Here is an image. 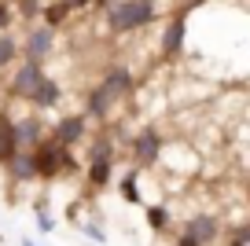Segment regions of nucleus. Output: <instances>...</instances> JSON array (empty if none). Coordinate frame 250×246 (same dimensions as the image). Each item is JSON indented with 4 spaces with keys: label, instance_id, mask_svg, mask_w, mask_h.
Masks as SVG:
<instances>
[{
    "label": "nucleus",
    "instance_id": "nucleus-5",
    "mask_svg": "<svg viewBox=\"0 0 250 246\" xmlns=\"http://www.w3.org/2000/svg\"><path fill=\"white\" fill-rule=\"evenodd\" d=\"M184 231L191 239H199L203 246H210V243H217V235H221V221L213 213H191L184 221Z\"/></svg>",
    "mask_w": 250,
    "mask_h": 246
},
{
    "label": "nucleus",
    "instance_id": "nucleus-3",
    "mask_svg": "<svg viewBox=\"0 0 250 246\" xmlns=\"http://www.w3.org/2000/svg\"><path fill=\"white\" fill-rule=\"evenodd\" d=\"M41 77H44V62H37V59L19 62L15 74H11V81H8V96L11 100H30V92L37 88Z\"/></svg>",
    "mask_w": 250,
    "mask_h": 246
},
{
    "label": "nucleus",
    "instance_id": "nucleus-20",
    "mask_svg": "<svg viewBox=\"0 0 250 246\" xmlns=\"http://www.w3.org/2000/svg\"><path fill=\"white\" fill-rule=\"evenodd\" d=\"M96 158H114V144H110L107 136L92 140V151H88V162H96Z\"/></svg>",
    "mask_w": 250,
    "mask_h": 246
},
{
    "label": "nucleus",
    "instance_id": "nucleus-21",
    "mask_svg": "<svg viewBox=\"0 0 250 246\" xmlns=\"http://www.w3.org/2000/svg\"><path fill=\"white\" fill-rule=\"evenodd\" d=\"M11 22H15V11H11L8 0H0V30H8Z\"/></svg>",
    "mask_w": 250,
    "mask_h": 246
},
{
    "label": "nucleus",
    "instance_id": "nucleus-18",
    "mask_svg": "<svg viewBox=\"0 0 250 246\" xmlns=\"http://www.w3.org/2000/svg\"><path fill=\"white\" fill-rule=\"evenodd\" d=\"M144 209H147V224H151L155 231H166V228H169V209H166V206H144Z\"/></svg>",
    "mask_w": 250,
    "mask_h": 246
},
{
    "label": "nucleus",
    "instance_id": "nucleus-7",
    "mask_svg": "<svg viewBox=\"0 0 250 246\" xmlns=\"http://www.w3.org/2000/svg\"><path fill=\"white\" fill-rule=\"evenodd\" d=\"M4 169H8V177L15 180V184H30V180H37V169H33V158H30V147H19V151L4 162Z\"/></svg>",
    "mask_w": 250,
    "mask_h": 246
},
{
    "label": "nucleus",
    "instance_id": "nucleus-26",
    "mask_svg": "<svg viewBox=\"0 0 250 246\" xmlns=\"http://www.w3.org/2000/svg\"><path fill=\"white\" fill-rule=\"evenodd\" d=\"M37 11H41L37 0H22V15H37Z\"/></svg>",
    "mask_w": 250,
    "mask_h": 246
},
{
    "label": "nucleus",
    "instance_id": "nucleus-6",
    "mask_svg": "<svg viewBox=\"0 0 250 246\" xmlns=\"http://www.w3.org/2000/svg\"><path fill=\"white\" fill-rule=\"evenodd\" d=\"M133 154H136V162H140V165L158 162V154H162V140H158V132L151 129V125L133 136Z\"/></svg>",
    "mask_w": 250,
    "mask_h": 246
},
{
    "label": "nucleus",
    "instance_id": "nucleus-22",
    "mask_svg": "<svg viewBox=\"0 0 250 246\" xmlns=\"http://www.w3.org/2000/svg\"><path fill=\"white\" fill-rule=\"evenodd\" d=\"M52 224H55V221L48 217V209L41 206V209H37V228H41V231H52Z\"/></svg>",
    "mask_w": 250,
    "mask_h": 246
},
{
    "label": "nucleus",
    "instance_id": "nucleus-14",
    "mask_svg": "<svg viewBox=\"0 0 250 246\" xmlns=\"http://www.w3.org/2000/svg\"><path fill=\"white\" fill-rule=\"evenodd\" d=\"M110 184V158H96L88 162V187L92 191H100V187Z\"/></svg>",
    "mask_w": 250,
    "mask_h": 246
},
{
    "label": "nucleus",
    "instance_id": "nucleus-24",
    "mask_svg": "<svg viewBox=\"0 0 250 246\" xmlns=\"http://www.w3.org/2000/svg\"><path fill=\"white\" fill-rule=\"evenodd\" d=\"M85 231H88V239H92V243H103V231H100V224H85Z\"/></svg>",
    "mask_w": 250,
    "mask_h": 246
},
{
    "label": "nucleus",
    "instance_id": "nucleus-8",
    "mask_svg": "<svg viewBox=\"0 0 250 246\" xmlns=\"http://www.w3.org/2000/svg\"><path fill=\"white\" fill-rule=\"evenodd\" d=\"M180 48H184V11L173 15V22L162 30V41H158V52H162L166 59H173Z\"/></svg>",
    "mask_w": 250,
    "mask_h": 246
},
{
    "label": "nucleus",
    "instance_id": "nucleus-9",
    "mask_svg": "<svg viewBox=\"0 0 250 246\" xmlns=\"http://www.w3.org/2000/svg\"><path fill=\"white\" fill-rule=\"evenodd\" d=\"M59 100H62V88H59V81H52V77H41L37 88L30 92V103H33L37 110H52V107H59Z\"/></svg>",
    "mask_w": 250,
    "mask_h": 246
},
{
    "label": "nucleus",
    "instance_id": "nucleus-19",
    "mask_svg": "<svg viewBox=\"0 0 250 246\" xmlns=\"http://www.w3.org/2000/svg\"><path fill=\"white\" fill-rule=\"evenodd\" d=\"M122 199L125 202H140V184H136V173L133 169L122 177Z\"/></svg>",
    "mask_w": 250,
    "mask_h": 246
},
{
    "label": "nucleus",
    "instance_id": "nucleus-23",
    "mask_svg": "<svg viewBox=\"0 0 250 246\" xmlns=\"http://www.w3.org/2000/svg\"><path fill=\"white\" fill-rule=\"evenodd\" d=\"M247 243H250V228H239V231L232 235V243H228V246H247Z\"/></svg>",
    "mask_w": 250,
    "mask_h": 246
},
{
    "label": "nucleus",
    "instance_id": "nucleus-17",
    "mask_svg": "<svg viewBox=\"0 0 250 246\" xmlns=\"http://www.w3.org/2000/svg\"><path fill=\"white\" fill-rule=\"evenodd\" d=\"M66 15H70V8L62 4V0H55V4H44V26H59V22H66Z\"/></svg>",
    "mask_w": 250,
    "mask_h": 246
},
{
    "label": "nucleus",
    "instance_id": "nucleus-13",
    "mask_svg": "<svg viewBox=\"0 0 250 246\" xmlns=\"http://www.w3.org/2000/svg\"><path fill=\"white\" fill-rule=\"evenodd\" d=\"M110 107H114V96L103 88V81L100 85H92L88 88V103H85V114L88 118H96V122H103V118L110 114Z\"/></svg>",
    "mask_w": 250,
    "mask_h": 246
},
{
    "label": "nucleus",
    "instance_id": "nucleus-15",
    "mask_svg": "<svg viewBox=\"0 0 250 246\" xmlns=\"http://www.w3.org/2000/svg\"><path fill=\"white\" fill-rule=\"evenodd\" d=\"M19 151V140H15V129H11V118H0V165Z\"/></svg>",
    "mask_w": 250,
    "mask_h": 246
},
{
    "label": "nucleus",
    "instance_id": "nucleus-29",
    "mask_svg": "<svg viewBox=\"0 0 250 246\" xmlns=\"http://www.w3.org/2000/svg\"><path fill=\"white\" fill-rule=\"evenodd\" d=\"M22 246H33V243H30V239H26V243H22Z\"/></svg>",
    "mask_w": 250,
    "mask_h": 246
},
{
    "label": "nucleus",
    "instance_id": "nucleus-16",
    "mask_svg": "<svg viewBox=\"0 0 250 246\" xmlns=\"http://www.w3.org/2000/svg\"><path fill=\"white\" fill-rule=\"evenodd\" d=\"M15 59H19V41L11 37L8 30H0V70H4V66H11Z\"/></svg>",
    "mask_w": 250,
    "mask_h": 246
},
{
    "label": "nucleus",
    "instance_id": "nucleus-4",
    "mask_svg": "<svg viewBox=\"0 0 250 246\" xmlns=\"http://www.w3.org/2000/svg\"><path fill=\"white\" fill-rule=\"evenodd\" d=\"M55 48V30L52 26H33L30 33H26V44H19V52L26 55V59H37L44 62V55Z\"/></svg>",
    "mask_w": 250,
    "mask_h": 246
},
{
    "label": "nucleus",
    "instance_id": "nucleus-11",
    "mask_svg": "<svg viewBox=\"0 0 250 246\" xmlns=\"http://www.w3.org/2000/svg\"><path fill=\"white\" fill-rule=\"evenodd\" d=\"M103 88H107L114 100H125V96H133V74L125 66H110L103 74Z\"/></svg>",
    "mask_w": 250,
    "mask_h": 246
},
{
    "label": "nucleus",
    "instance_id": "nucleus-27",
    "mask_svg": "<svg viewBox=\"0 0 250 246\" xmlns=\"http://www.w3.org/2000/svg\"><path fill=\"white\" fill-rule=\"evenodd\" d=\"M70 11H78V8H92V0H62Z\"/></svg>",
    "mask_w": 250,
    "mask_h": 246
},
{
    "label": "nucleus",
    "instance_id": "nucleus-25",
    "mask_svg": "<svg viewBox=\"0 0 250 246\" xmlns=\"http://www.w3.org/2000/svg\"><path fill=\"white\" fill-rule=\"evenodd\" d=\"M177 246H203V243H199V239H191L188 231H180V235H177Z\"/></svg>",
    "mask_w": 250,
    "mask_h": 246
},
{
    "label": "nucleus",
    "instance_id": "nucleus-2",
    "mask_svg": "<svg viewBox=\"0 0 250 246\" xmlns=\"http://www.w3.org/2000/svg\"><path fill=\"white\" fill-rule=\"evenodd\" d=\"M62 151H66V144H59L55 136H41L37 144L30 147V158H33L37 177L52 180L55 173H62Z\"/></svg>",
    "mask_w": 250,
    "mask_h": 246
},
{
    "label": "nucleus",
    "instance_id": "nucleus-12",
    "mask_svg": "<svg viewBox=\"0 0 250 246\" xmlns=\"http://www.w3.org/2000/svg\"><path fill=\"white\" fill-rule=\"evenodd\" d=\"M11 129H15L19 147H33L41 136H44V122H41L37 114H26V118H19V122H11Z\"/></svg>",
    "mask_w": 250,
    "mask_h": 246
},
{
    "label": "nucleus",
    "instance_id": "nucleus-1",
    "mask_svg": "<svg viewBox=\"0 0 250 246\" xmlns=\"http://www.w3.org/2000/svg\"><path fill=\"white\" fill-rule=\"evenodd\" d=\"M155 19V0H114L107 8V22L114 33H133Z\"/></svg>",
    "mask_w": 250,
    "mask_h": 246
},
{
    "label": "nucleus",
    "instance_id": "nucleus-28",
    "mask_svg": "<svg viewBox=\"0 0 250 246\" xmlns=\"http://www.w3.org/2000/svg\"><path fill=\"white\" fill-rule=\"evenodd\" d=\"M203 4H206V0H184V11L188 8H203Z\"/></svg>",
    "mask_w": 250,
    "mask_h": 246
},
{
    "label": "nucleus",
    "instance_id": "nucleus-10",
    "mask_svg": "<svg viewBox=\"0 0 250 246\" xmlns=\"http://www.w3.org/2000/svg\"><path fill=\"white\" fill-rule=\"evenodd\" d=\"M59 144H66V147H74L78 140H85V118L81 114H66V118H59L55 122V132H52Z\"/></svg>",
    "mask_w": 250,
    "mask_h": 246
}]
</instances>
